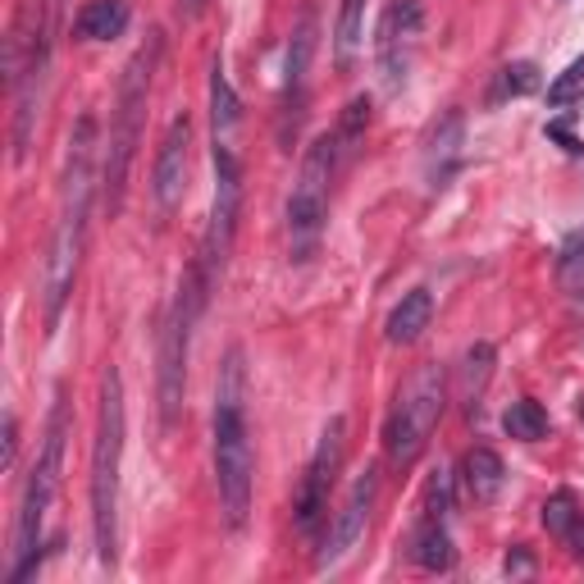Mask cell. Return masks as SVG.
<instances>
[{
	"instance_id": "6da1fadb",
	"label": "cell",
	"mask_w": 584,
	"mask_h": 584,
	"mask_svg": "<svg viewBox=\"0 0 584 584\" xmlns=\"http://www.w3.org/2000/svg\"><path fill=\"white\" fill-rule=\"evenodd\" d=\"M97 120L83 114L69 137V160H64V188H60V215L51 228V243L41 256V311L46 324H60L64 301L74 293L78 261H83V243H87V215H91V197H97Z\"/></svg>"
},
{
	"instance_id": "7a4b0ae2",
	"label": "cell",
	"mask_w": 584,
	"mask_h": 584,
	"mask_svg": "<svg viewBox=\"0 0 584 584\" xmlns=\"http://www.w3.org/2000/svg\"><path fill=\"white\" fill-rule=\"evenodd\" d=\"M251 434H247V370L243 352L233 347L215 388V484L228 530H243L251 517Z\"/></svg>"
},
{
	"instance_id": "3957f363",
	"label": "cell",
	"mask_w": 584,
	"mask_h": 584,
	"mask_svg": "<svg viewBox=\"0 0 584 584\" xmlns=\"http://www.w3.org/2000/svg\"><path fill=\"white\" fill-rule=\"evenodd\" d=\"M120 465H124V380L105 370L101 380V420L91 443V539H97L101 567L120 557Z\"/></svg>"
},
{
	"instance_id": "277c9868",
	"label": "cell",
	"mask_w": 584,
	"mask_h": 584,
	"mask_svg": "<svg viewBox=\"0 0 584 584\" xmlns=\"http://www.w3.org/2000/svg\"><path fill=\"white\" fill-rule=\"evenodd\" d=\"M165 55V37L151 33L142 46L133 51V60L124 64L120 78V97H114V124H110V147H105V170H101V192H105V210L120 215L124 210V192H128V170L137 142H142V120H147V91L156 78V64Z\"/></svg>"
},
{
	"instance_id": "5b68a950",
	"label": "cell",
	"mask_w": 584,
	"mask_h": 584,
	"mask_svg": "<svg viewBox=\"0 0 584 584\" xmlns=\"http://www.w3.org/2000/svg\"><path fill=\"white\" fill-rule=\"evenodd\" d=\"M64 438H69V397L60 388L55 407H51V420H46V438H41L37 465L28 475V488H23L18 525H14V571H10L14 584H23L41 562L37 548H41V525H46V511H51V502H55L60 471H64Z\"/></svg>"
},
{
	"instance_id": "8992f818",
	"label": "cell",
	"mask_w": 584,
	"mask_h": 584,
	"mask_svg": "<svg viewBox=\"0 0 584 584\" xmlns=\"http://www.w3.org/2000/svg\"><path fill=\"white\" fill-rule=\"evenodd\" d=\"M443 407H448V370L430 361L402 384V393H397V402L388 411V425H384V452L397 471L415 465L420 452L430 448V434L438 430Z\"/></svg>"
},
{
	"instance_id": "52a82bcc",
	"label": "cell",
	"mask_w": 584,
	"mask_h": 584,
	"mask_svg": "<svg viewBox=\"0 0 584 584\" xmlns=\"http://www.w3.org/2000/svg\"><path fill=\"white\" fill-rule=\"evenodd\" d=\"M338 160H343V151H338L334 133H320L307 147V156H301V170H297L293 197H288V251L297 265H307L320 251L324 220H330V183H334Z\"/></svg>"
},
{
	"instance_id": "ba28073f",
	"label": "cell",
	"mask_w": 584,
	"mask_h": 584,
	"mask_svg": "<svg viewBox=\"0 0 584 584\" xmlns=\"http://www.w3.org/2000/svg\"><path fill=\"white\" fill-rule=\"evenodd\" d=\"M206 284L201 270L192 265L183 274V284L174 293V307L160 330V357H156V402H160V430H174V420L183 411V388H188V343H192V320L206 307Z\"/></svg>"
},
{
	"instance_id": "9c48e42d",
	"label": "cell",
	"mask_w": 584,
	"mask_h": 584,
	"mask_svg": "<svg viewBox=\"0 0 584 584\" xmlns=\"http://www.w3.org/2000/svg\"><path fill=\"white\" fill-rule=\"evenodd\" d=\"M238 215H243V160L233 142H215V206H210V224L197 256L206 293H215L224 278L233 238H238Z\"/></svg>"
},
{
	"instance_id": "30bf717a",
	"label": "cell",
	"mask_w": 584,
	"mask_h": 584,
	"mask_svg": "<svg viewBox=\"0 0 584 584\" xmlns=\"http://www.w3.org/2000/svg\"><path fill=\"white\" fill-rule=\"evenodd\" d=\"M343 448H347V420L334 415L330 425H324L320 448L307 461L301 484H297V494H293V521H297V530L307 534V539H315L324 517H330V494H334L338 471H343Z\"/></svg>"
},
{
	"instance_id": "8fae6325",
	"label": "cell",
	"mask_w": 584,
	"mask_h": 584,
	"mask_svg": "<svg viewBox=\"0 0 584 584\" xmlns=\"http://www.w3.org/2000/svg\"><path fill=\"white\" fill-rule=\"evenodd\" d=\"M375 498H380V471H375V465H365V471L357 475V484L347 488L338 517H334L330 534H324V548L315 552V567L320 571H330V567L343 562V557H352V548L365 539V525H370V511H375Z\"/></svg>"
},
{
	"instance_id": "7c38bea8",
	"label": "cell",
	"mask_w": 584,
	"mask_h": 584,
	"mask_svg": "<svg viewBox=\"0 0 584 584\" xmlns=\"http://www.w3.org/2000/svg\"><path fill=\"white\" fill-rule=\"evenodd\" d=\"M415 41H420V5L415 0H393L380 18V33H375V64H380V78L388 91L407 83Z\"/></svg>"
},
{
	"instance_id": "4fadbf2b",
	"label": "cell",
	"mask_w": 584,
	"mask_h": 584,
	"mask_svg": "<svg viewBox=\"0 0 584 584\" xmlns=\"http://www.w3.org/2000/svg\"><path fill=\"white\" fill-rule=\"evenodd\" d=\"M315 37H320V18L315 10L307 5L293 28V41H288V69H284V128L278 137H297V120H301V105H307V69H311V55H315Z\"/></svg>"
},
{
	"instance_id": "5bb4252c",
	"label": "cell",
	"mask_w": 584,
	"mask_h": 584,
	"mask_svg": "<svg viewBox=\"0 0 584 584\" xmlns=\"http://www.w3.org/2000/svg\"><path fill=\"white\" fill-rule=\"evenodd\" d=\"M188 147H192V120L178 114L170 124L165 142H160V156H156V174H151V192H156V206L165 210H178L183 192H188Z\"/></svg>"
},
{
	"instance_id": "9a60e30c",
	"label": "cell",
	"mask_w": 584,
	"mask_h": 584,
	"mask_svg": "<svg viewBox=\"0 0 584 584\" xmlns=\"http://www.w3.org/2000/svg\"><path fill=\"white\" fill-rule=\"evenodd\" d=\"M430 320H434V297H430V288H411V293L393 307V315H388V343H393V347H411L420 334L430 330Z\"/></svg>"
},
{
	"instance_id": "2e32d148",
	"label": "cell",
	"mask_w": 584,
	"mask_h": 584,
	"mask_svg": "<svg viewBox=\"0 0 584 584\" xmlns=\"http://www.w3.org/2000/svg\"><path fill=\"white\" fill-rule=\"evenodd\" d=\"M128 18H133L128 0H87L74 18V28H78L83 41H110L128 28Z\"/></svg>"
},
{
	"instance_id": "e0dca14e",
	"label": "cell",
	"mask_w": 584,
	"mask_h": 584,
	"mask_svg": "<svg viewBox=\"0 0 584 584\" xmlns=\"http://www.w3.org/2000/svg\"><path fill=\"white\" fill-rule=\"evenodd\" d=\"M461 475H465V488H471L475 502H494L507 484V465L494 448H471L461 461Z\"/></svg>"
},
{
	"instance_id": "ac0fdd59",
	"label": "cell",
	"mask_w": 584,
	"mask_h": 584,
	"mask_svg": "<svg viewBox=\"0 0 584 584\" xmlns=\"http://www.w3.org/2000/svg\"><path fill=\"white\" fill-rule=\"evenodd\" d=\"M210 124H215V142H233V133L243 124V101L238 91L228 87L224 64H210Z\"/></svg>"
},
{
	"instance_id": "d6986e66",
	"label": "cell",
	"mask_w": 584,
	"mask_h": 584,
	"mask_svg": "<svg viewBox=\"0 0 584 584\" xmlns=\"http://www.w3.org/2000/svg\"><path fill=\"white\" fill-rule=\"evenodd\" d=\"M544 530L552 534V539H562L571 552H584V511L567 488L544 502Z\"/></svg>"
},
{
	"instance_id": "ffe728a7",
	"label": "cell",
	"mask_w": 584,
	"mask_h": 584,
	"mask_svg": "<svg viewBox=\"0 0 584 584\" xmlns=\"http://www.w3.org/2000/svg\"><path fill=\"white\" fill-rule=\"evenodd\" d=\"M411 557H415V567L420 571H448L457 562V552H452V539H448V530H443L438 517H425V525L415 530V539H411Z\"/></svg>"
},
{
	"instance_id": "44dd1931",
	"label": "cell",
	"mask_w": 584,
	"mask_h": 584,
	"mask_svg": "<svg viewBox=\"0 0 584 584\" xmlns=\"http://www.w3.org/2000/svg\"><path fill=\"white\" fill-rule=\"evenodd\" d=\"M494 375V347L488 343H475L471 352L461 357V402L480 411V397H484V384Z\"/></svg>"
},
{
	"instance_id": "7402d4cb",
	"label": "cell",
	"mask_w": 584,
	"mask_h": 584,
	"mask_svg": "<svg viewBox=\"0 0 584 584\" xmlns=\"http://www.w3.org/2000/svg\"><path fill=\"white\" fill-rule=\"evenodd\" d=\"M502 430L517 438V443H539L548 434V411L534 402V397H525V402H511L507 415H502Z\"/></svg>"
},
{
	"instance_id": "603a6c76",
	"label": "cell",
	"mask_w": 584,
	"mask_h": 584,
	"mask_svg": "<svg viewBox=\"0 0 584 584\" xmlns=\"http://www.w3.org/2000/svg\"><path fill=\"white\" fill-rule=\"evenodd\" d=\"M361 28H365V0H343L338 5V64H352L357 46H361Z\"/></svg>"
},
{
	"instance_id": "cb8c5ba5",
	"label": "cell",
	"mask_w": 584,
	"mask_h": 584,
	"mask_svg": "<svg viewBox=\"0 0 584 584\" xmlns=\"http://www.w3.org/2000/svg\"><path fill=\"white\" fill-rule=\"evenodd\" d=\"M557 278H562V288H571V293L584 288V228L567 233L562 251H557Z\"/></svg>"
},
{
	"instance_id": "d4e9b609",
	"label": "cell",
	"mask_w": 584,
	"mask_h": 584,
	"mask_svg": "<svg viewBox=\"0 0 584 584\" xmlns=\"http://www.w3.org/2000/svg\"><path fill=\"white\" fill-rule=\"evenodd\" d=\"M365 124H370V101L365 97H357V101H347V110H343V124H338V151L343 156H352L357 147H361V137H365Z\"/></svg>"
},
{
	"instance_id": "484cf974",
	"label": "cell",
	"mask_w": 584,
	"mask_h": 584,
	"mask_svg": "<svg viewBox=\"0 0 584 584\" xmlns=\"http://www.w3.org/2000/svg\"><path fill=\"white\" fill-rule=\"evenodd\" d=\"M534 87H539V69H534L530 60L507 64L502 74H498V91H494V101H507V97H530Z\"/></svg>"
},
{
	"instance_id": "4316f807",
	"label": "cell",
	"mask_w": 584,
	"mask_h": 584,
	"mask_svg": "<svg viewBox=\"0 0 584 584\" xmlns=\"http://www.w3.org/2000/svg\"><path fill=\"white\" fill-rule=\"evenodd\" d=\"M580 97H584V55L571 60L562 74L552 78V87H548V105L562 110V105H571V101H580Z\"/></svg>"
},
{
	"instance_id": "83f0119b",
	"label": "cell",
	"mask_w": 584,
	"mask_h": 584,
	"mask_svg": "<svg viewBox=\"0 0 584 584\" xmlns=\"http://www.w3.org/2000/svg\"><path fill=\"white\" fill-rule=\"evenodd\" d=\"M425 511L430 517H448L452 511V484H448V471H434L430 475V484H425Z\"/></svg>"
},
{
	"instance_id": "f1b7e54d",
	"label": "cell",
	"mask_w": 584,
	"mask_h": 584,
	"mask_svg": "<svg viewBox=\"0 0 584 584\" xmlns=\"http://www.w3.org/2000/svg\"><path fill=\"white\" fill-rule=\"evenodd\" d=\"M14 457H18V420L5 415V471H14Z\"/></svg>"
},
{
	"instance_id": "f546056e",
	"label": "cell",
	"mask_w": 584,
	"mask_h": 584,
	"mask_svg": "<svg viewBox=\"0 0 584 584\" xmlns=\"http://www.w3.org/2000/svg\"><path fill=\"white\" fill-rule=\"evenodd\" d=\"M530 571H534V557H530L525 548L507 552V575H530Z\"/></svg>"
},
{
	"instance_id": "4dcf8cb0",
	"label": "cell",
	"mask_w": 584,
	"mask_h": 584,
	"mask_svg": "<svg viewBox=\"0 0 584 584\" xmlns=\"http://www.w3.org/2000/svg\"><path fill=\"white\" fill-rule=\"evenodd\" d=\"M548 137H557V142H562L567 151H580V142H575V137H571L562 124H548Z\"/></svg>"
},
{
	"instance_id": "1f68e13d",
	"label": "cell",
	"mask_w": 584,
	"mask_h": 584,
	"mask_svg": "<svg viewBox=\"0 0 584 584\" xmlns=\"http://www.w3.org/2000/svg\"><path fill=\"white\" fill-rule=\"evenodd\" d=\"M183 10H188V18H197L206 10V0H183Z\"/></svg>"
},
{
	"instance_id": "d6a6232c",
	"label": "cell",
	"mask_w": 584,
	"mask_h": 584,
	"mask_svg": "<svg viewBox=\"0 0 584 584\" xmlns=\"http://www.w3.org/2000/svg\"><path fill=\"white\" fill-rule=\"evenodd\" d=\"M580 415H584V397H580Z\"/></svg>"
}]
</instances>
